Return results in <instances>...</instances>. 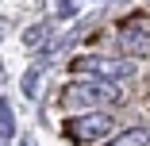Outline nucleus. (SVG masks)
Wrapping results in <instances>:
<instances>
[{
  "instance_id": "f257e3e1",
  "label": "nucleus",
  "mask_w": 150,
  "mask_h": 146,
  "mask_svg": "<svg viewBox=\"0 0 150 146\" xmlns=\"http://www.w3.org/2000/svg\"><path fill=\"white\" fill-rule=\"evenodd\" d=\"M112 127H115V119H112V111H85V115H77V119H66V135L73 138V142H81V146H93V142H100V138H108L112 135Z\"/></svg>"
},
{
  "instance_id": "f03ea898",
  "label": "nucleus",
  "mask_w": 150,
  "mask_h": 146,
  "mask_svg": "<svg viewBox=\"0 0 150 146\" xmlns=\"http://www.w3.org/2000/svg\"><path fill=\"white\" fill-rule=\"evenodd\" d=\"M69 96H66V104L73 100V108H88V111H96L100 104H115L119 100V89L112 81H85V85H77V89H66Z\"/></svg>"
},
{
  "instance_id": "7ed1b4c3",
  "label": "nucleus",
  "mask_w": 150,
  "mask_h": 146,
  "mask_svg": "<svg viewBox=\"0 0 150 146\" xmlns=\"http://www.w3.org/2000/svg\"><path fill=\"white\" fill-rule=\"evenodd\" d=\"M119 39H123V46L131 50V54H150V19H142V16H135V19H123L119 23Z\"/></svg>"
},
{
  "instance_id": "20e7f679",
  "label": "nucleus",
  "mask_w": 150,
  "mask_h": 146,
  "mask_svg": "<svg viewBox=\"0 0 150 146\" xmlns=\"http://www.w3.org/2000/svg\"><path fill=\"white\" fill-rule=\"evenodd\" d=\"M77 69H93V73H104V77H123V73H135V66H123V62H112V58H77Z\"/></svg>"
},
{
  "instance_id": "39448f33",
  "label": "nucleus",
  "mask_w": 150,
  "mask_h": 146,
  "mask_svg": "<svg viewBox=\"0 0 150 146\" xmlns=\"http://www.w3.org/2000/svg\"><path fill=\"white\" fill-rule=\"evenodd\" d=\"M108 146H150V127H135V131H123V135H115Z\"/></svg>"
}]
</instances>
